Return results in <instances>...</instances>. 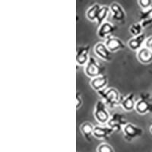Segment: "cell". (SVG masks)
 Wrapping results in <instances>:
<instances>
[{
    "label": "cell",
    "instance_id": "24",
    "mask_svg": "<svg viewBox=\"0 0 152 152\" xmlns=\"http://www.w3.org/2000/svg\"><path fill=\"white\" fill-rule=\"evenodd\" d=\"M82 103H83L82 96L79 91H77V93H76V109H79L82 105Z\"/></svg>",
    "mask_w": 152,
    "mask_h": 152
},
{
    "label": "cell",
    "instance_id": "21",
    "mask_svg": "<svg viewBox=\"0 0 152 152\" xmlns=\"http://www.w3.org/2000/svg\"><path fill=\"white\" fill-rule=\"evenodd\" d=\"M143 29L144 28L142 24L139 22H136L132 24L131 26L129 27V31L130 34L133 37H137L143 34L142 33Z\"/></svg>",
    "mask_w": 152,
    "mask_h": 152
},
{
    "label": "cell",
    "instance_id": "15",
    "mask_svg": "<svg viewBox=\"0 0 152 152\" xmlns=\"http://www.w3.org/2000/svg\"><path fill=\"white\" fill-rule=\"evenodd\" d=\"M80 130L82 133V135L85 138L87 142H91L92 137L94 136V126L90 122H85L80 126Z\"/></svg>",
    "mask_w": 152,
    "mask_h": 152
},
{
    "label": "cell",
    "instance_id": "5",
    "mask_svg": "<svg viewBox=\"0 0 152 152\" xmlns=\"http://www.w3.org/2000/svg\"><path fill=\"white\" fill-rule=\"evenodd\" d=\"M123 137L129 142L142 137L144 133V130L141 127L130 123H128L123 127Z\"/></svg>",
    "mask_w": 152,
    "mask_h": 152
},
{
    "label": "cell",
    "instance_id": "13",
    "mask_svg": "<svg viewBox=\"0 0 152 152\" xmlns=\"http://www.w3.org/2000/svg\"><path fill=\"white\" fill-rule=\"evenodd\" d=\"M108 83V78L106 75H101L100 76H97L96 78H92L91 81V86L97 92L102 91L105 89Z\"/></svg>",
    "mask_w": 152,
    "mask_h": 152
},
{
    "label": "cell",
    "instance_id": "23",
    "mask_svg": "<svg viewBox=\"0 0 152 152\" xmlns=\"http://www.w3.org/2000/svg\"><path fill=\"white\" fill-rule=\"evenodd\" d=\"M138 3L143 10H147L151 8L152 1L151 0H139L138 1Z\"/></svg>",
    "mask_w": 152,
    "mask_h": 152
},
{
    "label": "cell",
    "instance_id": "11",
    "mask_svg": "<svg viewBox=\"0 0 152 152\" xmlns=\"http://www.w3.org/2000/svg\"><path fill=\"white\" fill-rule=\"evenodd\" d=\"M116 30V27L114 24L105 21L98 28L97 35L99 36V37L103 38V39H107L109 37L112 36V34L115 32Z\"/></svg>",
    "mask_w": 152,
    "mask_h": 152
},
{
    "label": "cell",
    "instance_id": "10",
    "mask_svg": "<svg viewBox=\"0 0 152 152\" xmlns=\"http://www.w3.org/2000/svg\"><path fill=\"white\" fill-rule=\"evenodd\" d=\"M104 43L111 53L117 52L125 48V44L123 40L114 36H110L107 38Z\"/></svg>",
    "mask_w": 152,
    "mask_h": 152
},
{
    "label": "cell",
    "instance_id": "22",
    "mask_svg": "<svg viewBox=\"0 0 152 152\" xmlns=\"http://www.w3.org/2000/svg\"><path fill=\"white\" fill-rule=\"evenodd\" d=\"M97 152H114V150L109 144L101 143L98 145Z\"/></svg>",
    "mask_w": 152,
    "mask_h": 152
},
{
    "label": "cell",
    "instance_id": "4",
    "mask_svg": "<svg viewBox=\"0 0 152 152\" xmlns=\"http://www.w3.org/2000/svg\"><path fill=\"white\" fill-rule=\"evenodd\" d=\"M104 68L100 64V62L94 57L91 56L89 61L85 66V72L87 76L90 78H94L97 76H100L103 74Z\"/></svg>",
    "mask_w": 152,
    "mask_h": 152
},
{
    "label": "cell",
    "instance_id": "2",
    "mask_svg": "<svg viewBox=\"0 0 152 152\" xmlns=\"http://www.w3.org/2000/svg\"><path fill=\"white\" fill-rule=\"evenodd\" d=\"M135 110L141 115L152 112V97L150 94L142 93L136 101Z\"/></svg>",
    "mask_w": 152,
    "mask_h": 152
},
{
    "label": "cell",
    "instance_id": "14",
    "mask_svg": "<svg viewBox=\"0 0 152 152\" xmlns=\"http://www.w3.org/2000/svg\"><path fill=\"white\" fill-rule=\"evenodd\" d=\"M113 130L109 126H94V137L98 139H107L113 132Z\"/></svg>",
    "mask_w": 152,
    "mask_h": 152
},
{
    "label": "cell",
    "instance_id": "3",
    "mask_svg": "<svg viewBox=\"0 0 152 152\" xmlns=\"http://www.w3.org/2000/svg\"><path fill=\"white\" fill-rule=\"evenodd\" d=\"M94 116L100 124H105L109 121L110 116L107 110V105L103 100H98L95 104Z\"/></svg>",
    "mask_w": 152,
    "mask_h": 152
},
{
    "label": "cell",
    "instance_id": "19",
    "mask_svg": "<svg viewBox=\"0 0 152 152\" xmlns=\"http://www.w3.org/2000/svg\"><path fill=\"white\" fill-rule=\"evenodd\" d=\"M101 5H99L98 3H95L92 5L89 9L87 10L86 16L88 18V20H90L91 21H94L97 20V15L100 11Z\"/></svg>",
    "mask_w": 152,
    "mask_h": 152
},
{
    "label": "cell",
    "instance_id": "9",
    "mask_svg": "<svg viewBox=\"0 0 152 152\" xmlns=\"http://www.w3.org/2000/svg\"><path fill=\"white\" fill-rule=\"evenodd\" d=\"M94 53L103 60L110 62L113 59L112 53L108 50L104 43H101V42L97 43L94 46Z\"/></svg>",
    "mask_w": 152,
    "mask_h": 152
},
{
    "label": "cell",
    "instance_id": "17",
    "mask_svg": "<svg viewBox=\"0 0 152 152\" xmlns=\"http://www.w3.org/2000/svg\"><path fill=\"white\" fill-rule=\"evenodd\" d=\"M143 28L152 24V7L147 10H142L139 13V21Z\"/></svg>",
    "mask_w": 152,
    "mask_h": 152
},
{
    "label": "cell",
    "instance_id": "16",
    "mask_svg": "<svg viewBox=\"0 0 152 152\" xmlns=\"http://www.w3.org/2000/svg\"><path fill=\"white\" fill-rule=\"evenodd\" d=\"M137 58L143 64H149L152 62V51L143 47L137 52Z\"/></svg>",
    "mask_w": 152,
    "mask_h": 152
},
{
    "label": "cell",
    "instance_id": "20",
    "mask_svg": "<svg viewBox=\"0 0 152 152\" xmlns=\"http://www.w3.org/2000/svg\"><path fill=\"white\" fill-rule=\"evenodd\" d=\"M110 12V7H108L107 5H101L100 11H99L98 12V15H97V20H96L99 27H100L103 23L105 22L106 18H107V16H108V14H109Z\"/></svg>",
    "mask_w": 152,
    "mask_h": 152
},
{
    "label": "cell",
    "instance_id": "8",
    "mask_svg": "<svg viewBox=\"0 0 152 152\" xmlns=\"http://www.w3.org/2000/svg\"><path fill=\"white\" fill-rule=\"evenodd\" d=\"M110 10L112 13L113 20L118 22H124L126 18V12L120 4L118 2H113L110 5Z\"/></svg>",
    "mask_w": 152,
    "mask_h": 152
},
{
    "label": "cell",
    "instance_id": "7",
    "mask_svg": "<svg viewBox=\"0 0 152 152\" xmlns=\"http://www.w3.org/2000/svg\"><path fill=\"white\" fill-rule=\"evenodd\" d=\"M89 52H90V46L89 45L78 47L77 49V53H76L77 64L79 66H86L90 59Z\"/></svg>",
    "mask_w": 152,
    "mask_h": 152
},
{
    "label": "cell",
    "instance_id": "26",
    "mask_svg": "<svg viewBox=\"0 0 152 152\" xmlns=\"http://www.w3.org/2000/svg\"><path fill=\"white\" fill-rule=\"evenodd\" d=\"M150 131L152 134V119L151 120V125H150Z\"/></svg>",
    "mask_w": 152,
    "mask_h": 152
},
{
    "label": "cell",
    "instance_id": "12",
    "mask_svg": "<svg viewBox=\"0 0 152 152\" xmlns=\"http://www.w3.org/2000/svg\"><path fill=\"white\" fill-rule=\"evenodd\" d=\"M146 40H147L146 34L143 33L139 36L132 37L128 41V46L131 50L138 51L143 47V44L145 43Z\"/></svg>",
    "mask_w": 152,
    "mask_h": 152
},
{
    "label": "cell",
    "instance_id": "18",
    "mask_svg": "<svg viewBox=\"0 0 152 152\" xmlns=\"http://www.w3.org/2000/svg\"><path fill=\"white\" fill-rule=\"evenodd\" d=\"M135 105H136V101L135 100V94L133 93L129 94L122 100L121 106L126 111H131L135 109Z\"/></svg>",
    "mask_w": 152,
    "mask_h": 152
},
{
    "label": "cell",
    "instance_id": "6",
    "mask_svg": "<svg viewBox=\"0 0 152 152\" xmlns=\"http://www.w3.org/2000/svg\"><path fill=\"white\" fill-rule=\"evenodd\" d=\"M128 123L125 115L121 113H115L110 116L109 121L107 122V126L113 131H121L123 127Z\"/></svg>",
    "mask_w": 152,
    "mask_h": 152
},
{
    "label": "cell",
    "instance_id": "25",
    "mask_svg": "<svg viewBox=\"0 0 152 152\" xmlns=\"http://www.w3.org/2000/svg\"><path fill=\"white\" fill-rule=\"evenodd\" d=\"M145 47H147L148 49H149L151 51H152V36L147 38V40H146L145 43Z\"/></svg>",
    "mask_w": 152,
    "mask_h": 152
},
{
    "label": "cell",
    "instance_id": "1",
    "mask_svg": "<svg viewBox=\"0 0 152 152\" xmlns=\"http://www.w3.org/2000/svg\"><path fill=\"white\" fill-rule=\"evenodd\" d=\"M97 93L102 97V100H104L106 105L109 106L110 107H115L119 104H121L122 100L123 98L118 90L114 88L104 89Z\"/></svg>",
    "mask_w": 152,
    "mask_h": 152
}]
</instances>
